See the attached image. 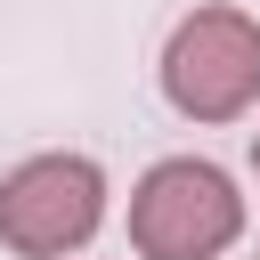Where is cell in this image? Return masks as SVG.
<instances>
[{
  "label": "cell",
  "instance_id": "cell-4",
  "mask_svg": "<svg viewBox=\"0 0 260 260\" xmlns=\"http://www.w3.org/2000/svg\"><path fill=\"white\" fill-rule=\"evenodd\" d=\"M252 162H260V146H252Z\"/></svg>",
  "mask_w": 260,
  "mask_h": 260
},
{
  "label": "cell",
  "instance_id": "cell-2",
  "mask_svg": "<svg viewBox=\"0 0 260 260\" xmlns=\"http://www.w3.org/2000/svg\"><path fill=\"white\" fill-rule=\"evenodd\" d=\"M106 219V171L89 154H32L0 179V244L24 260L81 252Z\"/></svg>",
  "mask_w": 260,
  "mask_h": 260
},
{
  "label": "cell",
  "instance_id": "cell-1",
  "mask_svg": "<svg viewBox=\"0 0 260 260\" xmlns=\"http://www.w3.org/2000/svg\"><path fill=\"white\" fill-rule=\"evenodd\" d=\"M244 228V195L219 162H195V154H171L138 179L130 195V244L146 260H219Z\"/></svg>",
  "mask_w": 260,
  "mask_h": 260
},
{
  "label": "cell",
  "instance_id": "cell-3",
  "mask_svg": "<svg viewBox=\"0 0 260 260\" xmlns=\"http://www.w3.org/2000/svg\"><path fill=\"white\" fill-rule=\"evenodd\" d=\"M162 89L187 122H236L260 98V24L244 8L179 16L171 49H162Z\"/></svg>",
  "mask_w": 260,
  "mask_h": 260
}]
</instances>
